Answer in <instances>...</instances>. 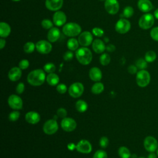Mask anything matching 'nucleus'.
Masks as SVG:
<instances>
[{"instance_id": "obj_49", "label": "nucleus", "mask_w": 158, "mask_h": 158, "mask_svg": "<svg viewBox=\"0 0 158 158\" xmlns=\"http://www.w3.org/2000/svg\"><path fill=\"white\" fill-rule=\"evenodd\" d=\"M6 40L4 39H3L2 38H1L0 39V49H2L4 48V47L6 46Z\"/></svg>"}, {"instance_id": "obj_15", "label": "nucleus", "mask_w": 158, "mask_h": 158, "mask_svg": "<svg viewBox=\"0 0 158 158\" xmlns=\"http://www.w3.org/2000/svg\"><path fill=\"white\" fill-rule=\"evenodd\" d=\"M76 149L79 152L88 154L92 151V146L88 140L81 139L76 145Z\"/></svg>"}, {"instance_id": "obj_20", "label": "nucleus", "mask_w": 158, "mask_h": 158, "mask_svg": "<svg viewBox=\"0 0 158 158\" xmlns=\"http://www.w3.org/2000/svg\"><path fill=\"white\" fill-rule=\"evenodd\" d=\"M22 69L17 67H14L8 73V78L12 81H16L19 80L22 77Z\"/></svg>"}, {"instance_id": "obj_44", "label": "nucleus", "mask_w": 158, "mask_h": 158, "mask_svg": "<svg viewBox=\"0 0 158 158\" xmlns=\"http://www.w3.org/2000/svg\"><path fill=\"white\" fill-rule=\"evenodd\" d=\"M67 115V112L65 109L61 107V108H59L57 109V117L64 118L66 117Z\"/></svg>"}, {"instance_id": "obj_34", "label": "nucleus", "mask_w": 158, "mask_h": 158, "mask_svg": "<svg viewBox=\"0 0 158 158\" xmlns=\"http://www.w3.org/2000/svg\"><path fill=\"white\" fill-rule=\"evenodd\" d=\"M134 14V9L131 6H127L123 10V15L126 18H130L132 17Z\"/></svg>"}, {"instance_id": "obj_16", "label": "nucleus", "mask_w": 158, "mask_h": 158, "mask_svg": "<svg viewBox=\"0 0 158 158\" xmlns=\"http://www.w3.org/2000/svg\"><path fill=\"white\" fill-rule=\"evenodd\" d=\"M53 23L57 27H61L65 24L67 17L65 14L60 10L56 11L52 17Z\"/></svg>"}, {"instance_id": "obj_48", "label": "nucleus", "mask_w": 158, "mask_h": 158, "mask_svg": "<svg viewBox=\"0 0 158 158\" xmlns=\"http://www.w3.org/2000/svg\"><path fill=\"white\" fill-rule=\"evenodd\" d=\"M106 50L108 52H113L115 50V46L112 44H109L106 47Z\"/></svg>"}, {"instance_id": "obj_38", "label": "nucleus", "mask_w": 158, "mask_h": 158, "mask_svg": "<svg viewBox=\"0 0 158 158\" xmlns=\"http://www.w3.org/2000/svg\"><path fill=\"white\" fill-rule=\"evenodd\" d=\"M93 158H107V154L103 150H98L95 152Z\"/></svg>"}, {"instance_id": "obj_18", "label": "nucleus", "mask_w": 158, "mask_h": 158, "mask_svg": "<svg viewBox=\"0 0 158 158\" xmlns=\"http://www.w3.org/2000/svg\"><path fill=\"white\" fill-rule=\"evenodd\" d=\"M60 36V31L57 27H52L48 32L47 38L51 43H54L57 41Z\"/></svg>"}, {"instance_id": "obj_25", "label": "nucleus", "mask_w": 158, "mask_h": 158, "mask_svg": "<svg viewBox=\"0 0 158 158\" xmlns=\"http://www.w3.org/2000/svg\"><path fill=\"white\" fill-rule=\"evenodd\" d=\"M46 81L51 86H56L59 83V77L57 74L54 73H51L47 75Z\"/></svg>"}, {"instance_id": "obj_31", "label": "nucleus", "mask_w": 158, "mask_h": 158, "mask_svg": "<svg viewBox=\"0 0 158 158\" xmlns=\"http://www.w3.org/2000/svg\"><path fill=\"white\" fill-rule=\"evenodd\" d=\"M156 59V54L153 51H148L146 52L144 56V59L148 62H152Z\"/></svg>"}, {"instance_id": "obj_29", "label": "nucleus", "mask_w": 158, "mask_h": 158, "mask_svg": "<svg viewBox=\"0 0 158 158\" xmlns=\"http://www.w3.org/2000/svg\"><path fill=\"white\" fill-rule=\"evenodd\" d=\"M118 153L120 158H130L131 154L130 150L125 146H121L118 150Z\"/></svg>"}, {"instance_id": "obj_45", "label": "nucleus", "mask_w": 158, "mask_h": 158, "mask_svg": "<svg viewBox=\"0 0 158 158\" xmlns=\"http://www.w3.org/2000/svg\"><path fill=\"white\" fill-rule=\"evenodd\" d=\"M73 54L72 52V51H66L63 56V58L65 61L71 60L73 59Z\"/></svg>"}, {"instance_id": "obj_8", "label": "nucleus", "mask_w": 158, "mask_h": 158, "mask_svg": "<svg viewBox=\"0 0 158 158\" xmlns=\"http://www.w3.org/2000/svg\"><path fill=\"white\" fill-rule=\"evenodd\" d=\"M59 126L55 119L48 120L43 125V131L47 135H53L58 130Z\"/></svg>"}, {"instance_id": "obj_52", "label": "nucleus", "mask_w": 158, "mask_h": 158, "mask_svg": "<svg viewBox=\"0 0 158 158\" xmlns=\"http://www.w3.org/2000/svg\"><path fill=\"white\" fill-rule=\"evenodd\" d=\"M154 17H156V19H158V8L157 9H156V10L154 11Z\"/></svg>"}, {"instance_id": "obj_4", "label": "nucleus", "mask_w": 158, "mask_h": 158, "mask_svg": "<svg viewBox=\"0 0 158 158\" xmlns=\"http://www.w3.org/2000/svg\"><path fill=\"white\" fill-rule=\"evenodd\" d=\"M151 80V76L149 73L146 70H140L137 72L136 76V81L137 85L141 87L144 88L147 86Z\"/></svg>"}, {"instance_id": "obj_53", "label": "nucleus", "mask_w": 158, "mask_h": 158, "mask_svg": "<svg viewBox=\"0 0 158 158\" xmlns=\"http://www.w3.org/2000/svg\"><path fill=\"white\" fill-rule=\"evenodd\" d=\"M12 1H15V2H17V1H20V0H12Z\"/></svg>"}, {"instance_id": "obj_39", "label": "nucleus", "mask_w": 158, "mask_h": 158, "mask_svg": "<svg viewBox=\"0 0 158 158\" xmlns=\"http://www.w3.org/2000/svg\"><path fill=\"white\" fill-rule=\"evenodd\" d=\"M92 33L98 37H101L103 36L104 31V30L99 27H94L92 29Z\"/></svg>"}, {"instance_id": "obj_36", "label": "nucleus", "mask_w": 158, "mask_h": 158, "mask_svg": "<svg viewBox=\"0 0 158 158\" xmlns=\"http://www.w3.org/2000/svg\"><path fill=\"white\" fill-rule=\"evenodd\" d=\"M41 26L44 29H51L53 27V23L49 19H44L41 21Z\"/></svg>"}, {"instance_id": "obj_33", "label": "nucleus", "mask_w": 158, "mask_h": 158, "mask_svg": "<svg viewBox=\"0 0 158 158\" xmlns=\"http://www.w3.org/2000/svg\"><path fill=\"white\" fill-rule=\"evenodd\" d=\"M135 65L140 70H144L148 66V62L144 59H138L135 63Z\"/></svg>"}, {"instance_id": "obj_11", "label": "nucleus", "mask_w": 158, "mask_h": 158, "mask_svg": "<svg viewBox=\"0 0 158 158\" xmlns=\"http://www.w3.org/2000/svg\"><path fill=\"white\" fill-rule=\"evenodd\" d=\"M35 45L37 51L43 54H47L49 53L52 48V44L49 41L43 40L38 41Z\"/></svg>"}, {"instance_id": "obj_12", "label": "nucleus", "mask_w": 158, "mask_h": 158, "mask_svg": "<svg viewBox=\"0 0 158 158\" xmlns=\"http://www.w3.org/2000/svg\"><path fill=\"white\" fill-rule=\"evenodd\" d=\"M7 102L10 107L14 110H19L22 108L23 101L21 98L16 94H11L7 99Z\"/></svg>"}, {"instance_id": "obj_22", "label": "nucleus", "mask_w": 158, "mask_h": 158, "mask_svg": "<svg viewBox=\"0 0 158 158\" xmlns=\"http://www.w3.org/2000/svg\"><path fill=\"white\" fill-rule=\"evenodd\" d=\"M25 120L30 124H36L40 120V115L35 111H30L25 115Z\"/></svg>"}, {"instance_id": "obj_43", "label": "nucleus", "mask_w": 158, "mask_h": 158, "mask_svg": "<svg viewBox=\"0 0 158 158\" xmlns=\"http://www.w3.org/2000/svg\"><path fill=\"white\" fill-rule=\"evenodd\" d=\"M99 144L102 148H107L109 144V139L106 136H102L99 140Z\"/></svg>"}, {"instance_id": "obj_28", "label": "nucleus", "mask_w": 158, "mask_h": 158, "mask_svg": "<svg viewBox=\"0 0 158 158\" xmlns=\"http://www.w3.org/2000/svg\"><path fill=\"white\" fill-rule=\"evenodd\" d=\"M104 89V85L99 81H97L96 83H95L91 87V92L93 94H98L101 93Z\"/></svg>"}, {"instance_id": "obj_24", "label": "nucleus", "mask_w": 158, "mask_h": 158, "mask_svg": "<svg viewBox=\"0 0 158 158\" xmlns=\"http://www.w3.org/2000/svg\"><path fill=\"white\" fill-rule=\"evenodd\" d=\"M11 31V28L10 25L4 22L0 23V36L1 38L7 37Z\"/></svg>"}, {"instance_id": "obj_19", "label": "nucleus", "mask_w": 158, "mask_h": 158, "mask_svg": "<svg viewBox=\"0 0 158 158\" xmlns=\"http://www.w3.org/2000/svg\"><path fill=\"white\" fill-rule=\"evenodd\" d=\"M106 46L103 41L99 39H95L92 43V48L97 54H101L106 50Z\"/></svg>"}, {"instance_id": "obj_42", "label": "nucleus", "mask_w": 158, "mask_h": 158, "mask_svg": "<svg viewBox=\"0 0 158 158\" xmlns=\"http://www.w3.org/2000/svg\"><path fill=\"white\" fill-rule=\"evenodd\" d=\"M150 36L152 40L158 41V27H154L151 30Z\"/></svg>"}, {"instance_id": "obj_46", "label": "nucleus", "mask_w": 158, "mask_h": 158, "mask_svg": "<svg viewBox=\"0 0 158 158\" xmlns=\"http://www.w3.org/2000/svg\"><path fill=\"white\" fill-rule=\"evenodd\" d=\"M15 90H16L17 93H18V94L23 93L24 90H25V85H24V83H22V82H20V83H18V85L16 86Z\"/></svg>"}, {"instance_id": "obj_3", "label": "nucleus", "mask_w": 158, "mask_h": 158, "mask_svg": "<svg viewBox=\"0 0 158 158\" xmlns=\"http://www.w3.org/2000/svg\"><path fill=\"white\" fill-rule=\"evenodd\" d=\"M81 28L80 25L75 22H69L65 23L62 27L63 33L70 37L78 36L81 33Z\"/></svg>"}, {"instance_id": "obj_32", "label": "nucleus", "mask_w": 158, "mask_h": 158, "mask_svg": "<svg viewBox=\"0 0 158 158\" xmlns=\"http://www.w3.org/2000/svg\"><path fill=\"white\" fill-rule=\"evenodd\" d=\"M99 62L102 65H107L110 62V57L107 53H103L99 57Z\"/></svg>"}, {"instance_id": "obj_5", "label": "nucleus", "mask_w": 158, "mask_h": 158, "mask_svg": "<svg viewBox=\"0 0 158 158\" xmlns=\"http://www.w3.org/2000/svg\"><path fill=\"white\" fill-rule=\"evenodd\" d=\"M154 23V16L151 14L148 13L143 14L139 19V27L143 29L147 30L150 28Z\"/></svg>"}, {"instance_id": "obj_54", "label": "nucleus", "mask_w": 158, "mask_h": 158, "mask_svg": "<svg viewBox=\"0 0 158 158\" xmlns=\"http://www.w3.org/2000/svg\"><path fill=\"white\" fill-rule=\"evenodd\" d=\"M157 156H158V148H157Z\"/></svg>"}, {"instance_id": "obj_9", "label": "nucleus", "mask_w": 158, "mask_h": 158, "mask_svg": "<svg viewBox=\"0 0 158 158\" xmlns=\"http://www.w3.org/2000/svg\"><path fill=\"white\" fill-rule=\"evenodd\" d=\"M143 144L145 149L149 152H154L157 151L158 148L157 139L152 136H148L146 137L144 140Z\"/></svg>"}, {"instance_id": "obj_55", "label": "nucleus", "mask_w": 158, "mask_h": 158, "mask_svg": "<svg viewBox=\"0 0 158 158\" xmlns=\"http://www.w3.org/2000/svg\"><path fill=\"white\" fill-rule=\"evenodd\" d=\"M139 158H145V157H139Z\"/></svg>"}, {"instance_id": "obj_14", "label": "nucleus", "mask_w": 158, "mask_h": 158, "mask_svg": "<svg viewBox=\"0 0 158 158\" xmlns=\"http://www.w3.org/2000/svg\"><path fill=\"white\" fill-rule=\"evenodd\" d=\"M62 128L67 132L73 131L77 127V123L75 120L70 117L64 118L60 123Z\"/></svg>"}, {"instance_id": "obj_21", "label": "nucleus", "mask_w": 158, "mask_h": 158, "mask_svg": "<svg viewBox=\"0 0 158 158\" xmlns=\"http://www.w3.org/2000/svg\"><path fill=\"white\" fill-rule=\"evenodd\" d=\"M89 77L94 81H99L102 79V72L98 67H93L89 71Z\"/></svg>"}, {"instance_id": "obj_10", "label": "nucleus", "mask_w": 158, "mask_h": 158, "mask_svg": "<svg viewBox=\"0 0 158 158\" xmlns=\"http://www.w3.org/2000/svg\"><path fill=\"white\" fill-rule=\"evenodd\" d=\"M78 41L81 46L83 47L88 46L93 41V35L88 31H85L79 35Z\"/></svg>"}, {"instance_id": "obj_51", "label": "nucleus", "mask_w": 158, "mask_h": 158, "mask_svg": "<svg viewBox=\"0 0 158 158\" xmlns=\"http://www.w3.org/2000/svg\"><path fill=\"white\" fill-rule=\"evenodd\" d=\"M148 158H157V155H156L154 152H150L148 156Z\"/></svg>"}, {"instance_id": "obj_37", "label": "nucleus", "mask_w": 158, "mask_h": 158, "mask_svg": "<svg viewBox=\"0 0 158 158\" xmlns=\"http://www.w3.org/2000/svg\"><path fill=\"white\" fill-rule=\"evenodd\" d=\"M20 114L17 110H14L11 112L9 115V120L11 122H15L17 121L20 117Z\"/></svg>"}, {"instance_id": "obj_13", "label": "nucleus", "mask_w": 158, "mask_h": 158, "mask_svg": "<svg viewBox=\"0 0 158 158\" xmlns=\"http://www.w3.org/2000/svg\"><path fill=\"white\" fill-rule=\"evenodd\" d=\"M106 10L111 15L116 14L119 10V3L117 0H106L104 2Z\"/></svg>"}, {"instance_id": "obj_35", "label": "nucleus", "mask_w": 158, "mask_h": 158, "mask_svg": "<svg viewBox=\"0 0 158 158\" xmlns=\"http://www.w3.org/2000/svg\"><path fill=\"white\" fill-rule=\"evenodd\" d=\"M43 69L46 72H47L48 73H54L56 70V66L53 63L48 62V63H46L44 65Z\"/></svg>"}, {"instance_id": "obj_56", "label": "nucleus", "mask_w": 158, "mask_h": 158, "mask_svg": "<svg viewBox=\"0 0 158 158\" xmlns=\"http://www.w3.org/2000/svg\"><path fill=\"white\" fill-rule=\"evenodd\" d=\"M100 1H106V0H100Z\"/></svg>"}, {"instance_id": "obj_6", "label": "nucleus", "mask_w": 158, "mask_h": 158, "mask_svg": "<svg viewBox=\"0 0 158 158\" xmlns=\"http://www.w3.org/2000/svg\"><path fill=\"white\" fill-rule=\"evenodd\" d=\"M69 94L74 98H79L82 95L84 91V86L81 83L75 82L72 84L69 88Z\"/></svg>"}, {"instance_id": "obj_7", "label": "nucleus", "mask_w": 158, "mask_h": 158, "mask_svg": "<svg viewBox=\"0 0 158 158\" xmlns=\"http://www.w3.org/2000/svg\"><path fill=\"white\" fill-rule=\"evenodd\" d=\"M131 28V23L130 21L125 19H120L118 20L115 25V31L120 34H124L127 33Z\"/></svg>"}, {"instance_id": "obj_2", "label": "nucleus", "mask_w": 158, "mask_h": 158, "mask_svg": "<svg viewBox=\"0 0 158 158\" xmlns=\"http://www.w3.org/2000/svg\"><path fill=\"white\" fill-rule=\"evenodd\" d=\"M75 57L81 64L86 65H88L91 62L93 54L89 49L83 46L76 51Z\"/></svg>"}, {"instance_id": "obj_26", "label": "nucleus", "mask_w": 158, "mask_h": 158, "mask_svg": "<svg viewBox=\"0 0 158 158\" xmlns=\"http://www.w3.org/2000/svg\"><path fill=\"white\" fill-rule=\"evenodd\" d=\"M79 42L78 41V40L72 38H70L69 40H68L67 42V48L70 50V51H77L78 49V46H79Z\"/></svg>"}, {"instance_id": "obj_50", "label": "nucleus", "mask_w": 158, "mask_h": 158, "mask_svg": "<svg viewBox=\"0 0 158 158\" xmlns=\"http://www.w3.org/2000/svg\"><path fill=\"white\" fill-rule=\"evenodd\" d=\"M67 148L69 150L73 151L74 149H76V145H75V144H73V143H70L68 144Z\"/></svg>"}, {"instance_id": "obj_30", "label": "nucleus", "mask_w": 158, "mask_h": 158, "mask_svg": "<svg viewBox=\"0 0 158 158\" xmlns=\"http://www.w3.org/2000/svg\"><path fill=\"white\" fill-rule=\"evenodd\" d=\"M35 48H36V45L34 43L31 41H28L23 46V51L26 53H31L34 51Z\"/></svg>"}, {"instance_id": "obj_17", "label": "nucleus", "mask_w": 158, "mask_h": 158, "mask_svg": "<svg viewBox=\"0 0 158 158\" xmlns=\"http://www.w3.org/2000/svg\"><path fill=\"white\" fill-rule=\"evenodd\" d=\"M64 0H46V7L51 11H57L61 9Z\"/></svg>"}, {"instance_id": "obj_40", "label": "nucleus", "mask_w": 158, "mask_h": 158, "mask_svg": "<svg viewBox=\"0 0 158 158\" xmlns=\"http://www.w3.org/2000/svg\"><path fill=\"white\" fill-rule=\"evenodd\" d=\"M30 65V62L27 59H22L19 63V67L22 70L27 69Z\"/></svg>"}, {"instance_id": "obj_1", "label": "nucleus", "mask_w": 158, "mask_h": 158, "mask_svg": "<svg viewBox=\"0 0 158 158\" xmlns=\"http://www.w3.org/2000/svg\"><path fill=\"white\" fill-rule=\"evenodd\" d=\"M45 71L42 69H35L31 71L27 76V81L32 86H38L43 84L46 79Z\"/></svg>"}, {"instance_id": "obj_27", "label": "nucleus", "mask_w": 158, "mask_h": 158, "mask_svg": "<svg viewBox=\"0 0 158 158\" xmlns=\"http://www.w3.org/2000/svg\"><path fill=\"white\" fill-rule=\"evenodd\" d=\"M75 108L79 112H85L88 109V104L86 101L80 99L76 102Z\"/></svg>"}, {"instance_id": "obj_47", "label": "nucleus", "mask_w": 158, "mask_h": 158, "mask_svg": "<svg viewBox=\"0 0 158 158\" xmlns=\"http://www.w3.org/2000/svg\"><path fill=\"white\" fill-rule=\"evenodd\" d=\"M137 67L134 65H130L128 67V72L131 74L137 73Z\"/></svg>"}, {"instance_id": "obj_23", "label": "nucleus", "mask_w": 158, "mask_h": 158, "mask_svg": "<svg viewBox=\"0 0 158 158\" xmlns=\"http://www.w3.org/2000/svg\"><path fill=\"white\" fill-rule=\"evenodd\" d=\"M138 7L143 12H148L152 9L153 6L150 0H138Z\"/></svg>"}, {"instance_id": "obj_41", "label": "nucleus", "mask_w": 158, "mask_h": 158, "mask_svg": "<svg viewBox=\"0 0 158 158\" xmlns=\"http://www.w3.org/2000/svg\"><path fill=\"white\" fill-rule=\"evenodd\" d=\"M56 90L58 93H59L60 94H64L66 93V91L67 90V87L65 84L60 83L57 85Z\"/></svg>"}]
</instances>
